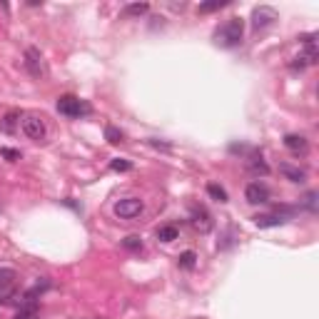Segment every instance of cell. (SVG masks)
I'll list each match as a JSON object with an SVG mask.
<instances>
[{"label":"cell","mask_w":319,"mask_h":319,"mask_svg":"<svg viewBox=\"0 0 319 319\" xmlns=\"http://www.w3.org/2000/svg\"><path fill=\"white\" fill-rule=\"evenodd\" d=\"M58 113L68 115V117H80V115L90 113V105H85L75 95H63V97H58Z\"/></svg>","instance_id":"obj_3"},{"label":"cell","mask_w":319,"mask_h":319,"mask_svg":"<svg viewBox=\"0 0 319 319\" xmlns=\"http://www.w3.org/2000/svg\"><path fill=\"white\" fill-rule=\"evenodd\" d=\"M15 120H18V115H15V113L5 115V117H3V122H0V127H3L5 132H15Z\"/></svg>","instance_id":"obj_22"},{"label":"cell","mask_w":319,"mask_h":319,"mask_svg":"<svg viewBox=\"0 0 319 319\" xmlns=\"http://www.w3.org/2000/svg\"><path fill=\"white\" fill-rule=\"evenodd\" d=\"M23 122H20V127H23V132L30 140H45V135H47V127H45V120L40 117V115H33V113H28V115H23L20 117Z\"/></svg>","instance_id":"obj_2"},{"label":"cell","mask_w":319,"mask_h":319,"mask_svg":"<svg viewBox=\"0 0 319 319\" xmlns=\"http://www.w3.org/2000/svg\"><path fill=\"white\" fill-rule=\"evenodd\" d=\"M279 172H282L289 182H304V180H307V172H304L302 167L287 165V162H282V165H279Z\"/></svg>","instance_id":"obj_9"},{"label":"cell","mask_w":319,"mask_h":319,"mask_svg":"<svg viewBox=\"0 0 319 319\" xmlns=\"http://www.w3.org/2000/svg\"><path fill=\"white\" fill-rule=\"evenodd\" d=\"M254 225L259 229L282 227V225H284V217H279V215H257V217H254Z\"/></svg>","instance_id":"obj_11"},{"label":"cell","mask_w":319,"mask_h":319,"mask_svg":"<svg viewBox=\"0 0 319 319\" xmlns=\"http://www.w3.org/2000/svg\"><path fill=\"white\" fill-rule=\"evenodd\" d=\"M229 0H209V3H202L200 5V13H215V10H220V8H225Z\"/></svg>","instance_id":"obj_20"},{"label":"cell","mask_w":319,"mask_h":319,"mask_svg":"<svg viewBox=\"0 0 319 319\" xmlns=\"http://www.w3.org/2000/svg\"><path fill=\"white\" fill-rule=\"evenodd\" d=\"M317 197H319V192L317 190H309L304 197H302V205H304V209H309V212H317Z\"/></svg>","instance_id":"obj_17"},{"label":"cell","mask_w":319,"mask_h":319,"mask_svg":"<svg viewBox=\"0 0 319 319\" xmlns=\"http://www.w3.org/2000/svg\"><path fill=\"white\" fill-rule=\"evenodd\" d=\"M177 237H180V232H177L175 225H165V227L157 229V240H160V242H175Z\"/></svg>","instance_id":"obj_14"},{"label":"cell","mask_w":319,"mask_h":319,"mask_svg":"<svg viewBox=\"0 0 319 319\" xmlns=\"http://www.w3.org/2000/svg\"><path fill=\"white\" fill-rule=\"evenodd\" d=\"M25 68H28V72H30L33 77H38V80L45 75V65H43L40 50H35V47H28V50H25Z\"/></svg>","instance_id":"obj_5"},{"label":"cell","mask_w":319,"mask_h":319,"mask_svg":"<svg viewBox=\"0 0 319 319\" xmlns=\"http://www.w3.org/2000/svg\"><path fill=\"white\" fill-rule=\"evenodd\" d=\"M15 279H18L15 270H10V267H0V295H8V292L13 289Z\"/></svg>","instance_id":"obj_10"},{"label":"cell","mask_w":319,"mask_h":319,"mask_svg":"<svg viewBox=\"0 0 319 319\" xmlns=\"http://www.w3.org/2000/svg\"><path fill=\"white\" fill-rule=\"evenodd\" d=\"M314 40H317V35H314V33H309V35H302V38H299V43H304V45H314Z\"/></svg>","instance_id":"obj_26"},{"label":"cell","mask_w":319,"mask_h":319,"mask_svg":"<svg viewBox=\"0 0 319 319\" xmlns=\"http://www.w3.org/2000/svg\"><path fill=\"white\" fill-rule=\"evenodd\" d=\"M0 304H3V302H0Z\"/></svg>","instance_id":"obj_27"},{"label":"cell","mask_w":319,"mask_h":319,"mask_svg":"<svg viewBox=\"0 0 319 319\" xmlns=\"http://www.w3.org/2000/svg\"><path fill=\"white\" fill-rule=\"evenodd\" d=\"M207 195H209L212 200H217V202H227V192H225L220 184H215V182L207 184Z\"/></svg>","instance_id":"obj_16"},{"label":"cell","mask_w":319,"mask_h":319,"mask_svg":"<svg viewBox=\"0 0 319 319\" xmlns=\"http://www.w3.org/2000/svg\"><path fill=\"white\" fill-rule=\"evenodd\" d=\"M147 10H150L147 3H130V5H125V15L127 18H142V15H147Z\"/></svg>","instance_id":"obj_13"},{"label":"cell","mask_w":319,"mask_h":319,"mask_svg":"<svg viewBox=\"0 0 319 319\" xmlns=\"http://www.w3.org/2000/svg\"><path fill=\"white\" fill-rule=\"evenodd\" d=\"M122 247L130 250V252H140L142 250V240H140L137 234H127V237L122 240Z\"/></svg>","instance_id":"obj_19"},{"label":"cell","mask_w":319,"mask_h":319,"mask_svg":"<svg viewBox=\"0 0 319 319\" xmlns=\"http://www.w3.org/2000/svg\"><path fill=\"white\" fill-rule=\"evenodd\" d=\"M0 152H3V157H5V160H10V162L20 160V152H18V150H10V147H3Z\"/></svg>","instance_id":"obj_24"},{"label":"cell","mask_w":319,"mask_h":319,"mask_svg":"<svg viewBox=\"0 0 319 319\" xmlns=\"http://www.w3.org/2000/svg\"><path fill=\"white\" fill-rule=\"evenodd\" d=\"M142 209H145L142 200H137V197H125V200H120V202L115 205V215H117L120 220H135Z\"/></svg>","instance_id":"obj_4"},{"label":"cell","mask_w":319,"mask_h":319,"mask_svg":"<svg viewBox=\"0 0 319 319\" xmlns=\"http://www.w3.org/2000/svg\"><path fill=\"white\" fill-rule=\"evenodd\" d=\"M250 170H252V172H262V175H267V172H270V167L262 162V155L250 160Z\"/></svg>","instance_id":"obj_23"},{"label":"cell","mask_w":319,"mask_h":319,"mask_svg":"<svg viewBox=\"0 0 319 319\" xmlns=\"http://www.w3.org/2000/svg\"><path fill=\"white\" fill-rule=\"evenodd\" d=\"M307 65H309V63L304 60V55H299V58H295V63H292V68H295V70H302V68H307Z\"/></svg>","instance_id":"obj_25"},{"label":"cell","mask_w":319,"mask_h":319,"mask_svg":"<svg viewBox=\"0 0 319 319\" xmlns=\"http://www.w3.org/2000/svg\"><path fill=\"white\" fill-rule=\"evenodd\" d=\"M122 137H125L122 135V130H117L115 125H108V127H105V140H108L110 145H120Z\"/></svg>","instance_id":"obj_18"},{"label":"cell","mask_w":319,"mask_h":319,"mask_svg":"<svg viewBox=\"0 0 319 319\" xmlns=\"http://www.w3.org/2000/svg\"><path fill=\"white\" fill-rule=\"evenodd\" d=\"M272 20H277V10H274V8H270V5H259V8H254V13H252V25H254V30L267 28Z\"/></svg>","instance_id":"obj_7"},{"label":"cell","mask_w":319,"mask_h":319,"mask_svg":"<svg viewBox=\"0 0 319 319\" xmlns=\"http://www.w3.org/2000/svg\"><path fill=\"white\" fill-rule=\"evenodd\" d=\"M110 167H113L115 172H130V170H132V162H130V160H113V162H110Z\"/></svg>","instance_id":"obj_21"},{"label":"cell","mask_w":319,"mask_h":319,"mask_svg":"<svg viewBox=\"0 0 319 319\" xmlns=\"http://www.w3.org/2000/svg\"><path fill=\"white\" fill-rule=\"evenodd\" d=\"M190 225L197 229L200 234H207V232H212V227H215L209 212L202 209V207H195V209H192V215H190Z\"/></svg>","instance_id":"obj_6"},{"label":"cell","mask_w":319,"mask_h":319,"mask_svg":"<svg viewBox=\"0 0 319 319\" xmlns=\"http://www.w3.org/2000/svg\"><path fill=\"white\" fill-rule=\"evenodd\" d=\"M245 197H247L250 205H264V202L270 200V190L259 182H250L247 190H245Z\"/></svg>","instance_id":"obj_8"},{"label":"cell","mask_w":319,"mask_h":319,"mask_svg":"<svg viewBox=\"0 0 319 319\" xmlns=\"http://www.w3.org/2000/svg\"><path fill=\"white\" fill-rule=\"evenodd\" d=\"M284 147L292 152H307V137L304 135H284Z\"/></svg>","instance_id":"obj_12"},{"label":"cell","mask_w":319,"mask_h":319,"mask_svg":"<svg viewBox=\"0 0 319 319\" xmlns=\"http://www.w3.org/2000/svg\"><path fill=\"white\" fill-rule=\"evenodd\" d=\"M242 35H245V23H242V18H229L227 23H225V28L215 33L217 43L222 47H237L242 43Z\"/></svg>","instance_id":"obj_1"},{"label":"cell","mask_w":319,"mask_h":319,"mask_svg":"<svg viewBox=\"0 0 319 319\" xmlns=\"http://www.w3.org/2000/svg\"><path fill=\"white\" fill-rule=\"evenodd\" d=\"M177 264H180L182 270H195V264H197V254H195L192 250L182 252V254L177 257Z\"/></svg>","instance_id":"obj_15"}]
</instances>
